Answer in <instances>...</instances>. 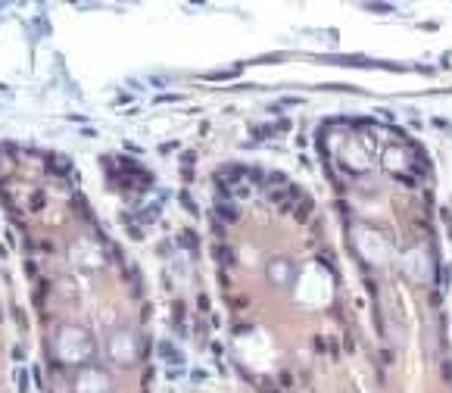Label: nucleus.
<instances>
[{"mask_svg": "<svg viewBox=\"0 0 452 393\" xmlns=\"http://www.w3.org/2000/svg\"><path fill=\"white\" fill-rule=\"evenodd\" d=\"M47 169H50V172H57V175H69V172H72V163H69L66 156L53 153V156H47Z\"/></svg>", "mask_w": 452, "mask_h": 393, "instance_id": "1", "label": "nucleus"}, {"mask_svg": "<svg viewBox=\"0 0 452 393\" xmlns=\"http://www.w3.org/2000/svg\"><path fill=\"white\" fill-rule=\"evenodd\" d=\"M47 206V193L44 190H34L31 197H28V212H41Z\"/></svg>", "mask_w": 452, "mask_h": 393, "instance_id": "2", "label": "nucleus"}, {"mask_svg": "<svg viewBox=\"0 0 452 393\" xmlns=\"http://www.w3.org/2000/svg\"><path fill=\"white\" fill-rule=\"evenodd\" d=\"M159 353L166 356V359H169L172 365H184V356H181L178 350H172V343H159Z\"/></svg>", "mask_w": 452, "mask_h": 393, "instance_id": "3", "label": "nucleus"}, {"mask_svg": "<svg viewBox=\"0 0 452 393\" xmlns=\"http://www.w3.org/2000/svg\"><path fill=\"white\" fill-rule=\"evenodd\" d=\"M219 212H222V219H228V222H237V209H234L231 203H228V206H219Z\"/></svg>", "mask_w": 452, "mask_h": 393, "instance_id": "4", "label": "nucleus"}, {"mask_svg": "<svg viewBox=\"0 0 452 393\" xmlns=\"http://www.w3.org/2000/svg\"><path fill=\"white\" fill-rule=\"evenodd\" d=\"M44 300H47V281H41L38 290H34V303H38V306H44Z\"/></svg>", "mask_w": 452, "mask_h": 393, "instance_id": "5", "label": "nucleus"}, {"mask_svg": "<svg viewBox=\"0 0 452 393\" xmlns=\"http://www.w3.org/2000/svg\"><path fill=\"white\" fill-rule=\"evenodd\" d=\"M16 378H19V387H22V390H28V374H25V371H16Z\"/></svg>", "mask_w": 452, "mask_h": 393, "instance_id": "6", "label": "nucleus"}, {"mask_svg": "<svg viewBox=\"0 0 452 393\" xmlns=\"http://www.w3.org/2000/svg\"><path fill=\"white\" fill-rule=\"evenodd\" d=\"M25 275L34 278V275H38V265H34V262H25Z\"/></svg>", "mask_w": 452, "mask_h": 393, "instance_id": "7", "label": "nucleus"}]
</instances>
